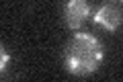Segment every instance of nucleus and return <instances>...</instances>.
<instances>
[{"label": "nucleus", "mask_w": 123, "mask_h": 82, "mask_svg": "<svg viewBox=\"0 0 123 82\" xmlns=\"http://www.w3.org/2000/svg\"><path fill=\"white\" fill-rule=\"evenodd\" d=\"M103 45L90 33H74L64 51L66 70L74 76H90L103 62Z\"/></svg>", "instance_id": "1"}, {"label": "nucleus", "mask_w": 123, "mask_h": 82, "mask_svg": "<svg viewBox=\"0 0 123 82\" xmlns=\"http://www.w3.org/2000/svg\"><path fill=\"white\" fill-rule=\"evenodd\" d=\"M90 13L92 8L88 0H66V4H64V19L72 31H78L90 19Z\"/></svg>", "instance_id": "2"}, {"label": "nucleus", "mask_w": 123, "mask_h": 82, "mask_svg": "<svg viewBox=\"0 0 123 82\" xmlns=\"http://www.w3.org/2000/svg\"><path fill=\"white\" fill-rule=\"evenodd\" d=\"M92 21L97 23L98 27L107 29V31H117L119 25H121V13H119V8L113 6V4H103V6H98V8L94 10Z\"/></svg>", "instance_id": "3"}, {"label": "nucleus", "mask_w": 123, "mask_h": 82, "mask_svg": "<svg viewBox=\"0 0 123 82\" xmlns=\"http://www.w3.org/2000/svg\"><path fill=\"white\" fill-rule=\"evenodd\" d=\"M6 68V51H2V70Z\"/></svg>", "instance_id": "4"}, {"label": "nucleus", "mask_w": 123, "mask_h": 82, "mask_svg": "<svg viewBox=\"0 0 123 82\" xmlns=\"http://www.w3.org/2000/svg\"><path fill=\"white\" fill-rule=\"evenodd\" d=\"M119 2H123V0H119Z\"/></svg>", "instance_id": "5"}]
</instances>
